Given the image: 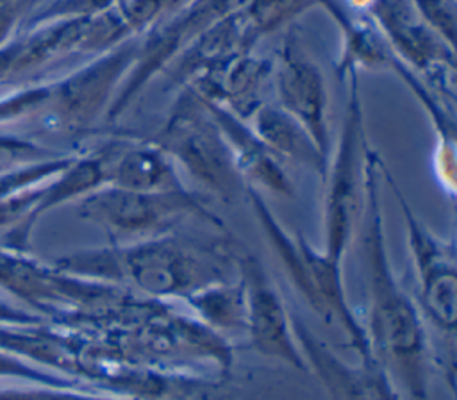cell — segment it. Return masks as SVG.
Masks as SVG:
<instances>
[{"mask_svg": "<svg viewBox=\"0 0 457 400\" xmlns=\"http://www.w3.org/2000/svg\"><path fill=\"white\" fill-rule=\"evenodd\" d=\"M291 321L309 373L320 379L332 400H400L396 386L375 361L346 362L296 311H291Z\"/></svg>", "mask_w": 457, "mask_h": 400, "instance_id": "13", "label": "cell"}, {"mask_svg": "<svg viewBox=\"0 0 457 400\" xmlns=\"http://www.w3.org/2000/svg\"><path fill=\"white\" fill-rule=\"evenodd\" d=\"M204 104L220 127L245 186H252L261 193L268 191L278 196H293L295 188L286 173L284 162L259 139L248 121L211 102L204 100Z\"/></svg>", "mask_w": 457, "mask_h": 400, "instance_id": "15", "label": "cell"}, {"mask_svg": "<svg viewBox=\"0 0 457 400\" xmlns=\"http://www.w3.org/2000/svg\"><path fill=\"white\" fill-rule=\"evenodd\" d=\"M75 157V154H57L46 159L30 161L23 164L0 166V198L11 196L30 188L41 186L61 173Z\"/></svg>", "mask_w": 457, "mask_h": 400, "instance_id": "20", "label": "cell"}, {"mask_svg": "<svg viewBox=\"0 0 457 400\" xmlns=\"http://www.w3.org/2000/svg\"><path fill=\"white\" fill-rule=\"evenodd\" d=\"M43 321L45 318L36 314L34 311L21 309L0 298V325H32V323H43Z\"/></svg>", "mask_w": 457, "mask_h": 400, "instance_id": "27", "label": "cell"}, {"mask_svg": "<svg viewBox=\"0 0 457 400\" xmlns=\"http://www.w3.org/2000/svg\"><path fill=\"white\" fill-rule=\"evenodd\" d=\"M77 216L105 230L111 243H132L179 232L191 220L223 229L205 202L191 189L130 191L102 186L75 202Z\"/></svg>", "mask_w": 457, "mask_h": 400, "instance_id": "4", "label": "cell"}, {"mask_svg": "<svg viewBox=\"0 0 457 400\" xmlns=\"http://www.w3.org/2000/svg\"><path fill=\"white\" fill-rule=\"evenodd\" d=\"M366 14L393 54L411 68L441 100L453 105L455 52L418 14L411 0H345Z\"/></svg>", "mask_w": 457, "mask_h": 400, "instance_id": "8", "label": "cell"}, {"mask_svg": "<svg viewBox=\"0 0 457 400\" xmlns=\"http://www.w3.org/2000/svg\"><path fill=\"white\" fill-rule=\"evenodd\" d=\"M182 302L198 316L202 325L216 334L245 332V288L239 275L209 284Z\"/></svg>", "mask_w": 457, "mask_h": 400, "instance_id": "19", "label": "cell"}, {"mask_svg": "<svg viewBox=\"0 0 457 400\" xmlns=\"http://www.w3.org/2000/svg\"><path fill=\"white\" fill-rule=\"evenodd\" d=\"M248 125L282 162L291 161L307 166L325 179L328 157L316 146L309 132L282 107L264 102L252 114Z\"/></svg>", "mask_w": 457, "mask_h": 400, "instance_id": "18", "label": "cell"}, {"mask_svg": "<svg viewBox=\"0 0 457 400\" xmlns=\"http://www.w3.org/2000/svg\"><path fill=\"white\" fill-rule=\"evenodd\" d=\"M273 61L253 52L218 59L198 70L182 88L248 121L266 102L264 86L271 79Z\"/></svg>", "mask_w": 457, "mask_h": 400, "instance_id": "14", "label": "cell"}, {"mask_svg": "<svg viewBox=\"0 0 457 400\" xmlns=\"http://www.w3.org/2000/svg\"><path fill=\"white\" fill-rule=\"evenodd\" d=\"M337 23L343 36V50L336 62V73L345 79L350 71L393 70L400 79L411 70L389 48L373 21L352 9L345 0H316Z\"/></svg>", "mask_w": 457, "mask_h": 400, "instance_id": "17", "label": "cell"}, {"mask_svg": "<svg viewBox=\"0 0 457 400\" xmlns=\"http://www.w3.org/2000/svg\"><path fill=\"white\" fill-rule=\"evenodd\" d=\"M198 186L228 204L245 191L228 146L204 100L180 88L171 109L152 139Z\"/></svg>", "mask_w": 457, "mask_h": 400, "instance_id": "5", "label": "cell"}, {"mask_svg": "<svg viewBox=\"0 0 457 400\" xmlns=\"http://www.w3.org/2000/svg\"><path fill=\"white\" fill-rule=\"evenodd\" d=\"M107 146V186L130 191L186 189L171 157L152 139L111 138Z\"/></svg>", "mask_w": 457, "mask_h": 400, "instance_id": "16", "label": "cell"}, {"mask_svg": "<svg viewBox=\"0 0 457 400\" xmlns=\"http://www.w3.org/2000/svg\"><path fill=\"white\" fill-rule=\"evenodd\" d=\"M7 4H23L27 7V12L30 11V0H0V5H7Z\"/></svg>", "mask_w": 457, "mask_h": 400, "instance_id": "28", "label": "cell"}, {"mask_svg": "<svg viewBox=\"0 0 457 400\" xmlns=\"http://www.w3.org/2000/svg\"><path fill=\"white\" fill-rule=\"evenodd\" d=\"M27 16V7L23 4L0 5V45L11 39L20 29L23 18Z\"/></svg>", "mask_w": 457, "mask_h": 400, "instance_id": "26", "label": "cell"}, {"mask_svg": "<svg viewBox=\"0 0 457 400\" xmlns=\"http://www.w3.org/2000/svg\"><path fill=\"white\" fill-rule=\"evenodd\" d=\"M277 105L291 114L328 157V91L321 68L309 57L295 30L284 38L273 73Z\"/></svg>", "mask_w": 457, "mask_h": 400, "instance_id": "12", "label": "cell"}, {"mask_svg": "<svg viewBox=\"0 0 457 400\" xmlns=\"http://www.w3.org/2000/svg\"><path fill=\"white\" fill-rule=\"evenodd\" d=\"M382 166L368 143L364 159V202L359 218V254L366 291L364 332L370 352L395 386L411 396H427L436 352L418 304L398 280L384 232Z\"/></svg>", "mask_w": 457, "mask_h": 400, "instance_id": "1", "label": "cell"}, {"mask_svg": "<svg viewBox=\"0 0 457 400\" xmlns=\"http://www.w3.org/2000/svg\"><path fill=\"white\" fill-rule=\"evenodd\" d=\"M61 152L52 150L45 145H39L32 139L0 132V166H12V164H23L30 161L46 159L52 155H57Z\"/></svg>", "mask_w": 457, "mask_h": 400, "instance_id": "24", "label": "cell"}, {"mask_svg": "<svg viewBox=\"0 0 457 400\" xmlns=\"http://www.w3.org/2000/svg\"><path fill=\"white\" fill-rule=\"evenodd\" d=\"M236 254L223 241L171 232L132 243L79 248L59 255L54 266L82 279L137 289L152 300H184L209 284L234 279Z\"/></svg>", "mask_w": 457, "mask_h": 400, "instance_id": "2", "label": "cell"}, {"mask_svg": "<svg viewBox=\"0 0 457 400\" xmlns=\"http://www.w3.org/2000/svg\"><path fill=\"white\" fill-rule=\"evenodd\" d=\"M136 52L137 41L132 38L93 55L59 79L45 80V107L37 125L66 134H82L91 129L107 112L136 59Z\"/></svg>", "mask_w": 457, "mask_h": 400, "instance_id": "7", "label": "cell"}, {"mask_svg": "<svg viewBox=\"0 0 457 400\" xmlns=\"http://www.w3.org/2000/svg\"><path fill=\"white\" fill-rule=\"evenodd\" d=\"M423 21L446 43H455V0H411Z\"/></svg>", "mask_w": 457, "mask_h": 400, "instance_id": "25", "label": "cell"}, {"mask_svg": "<svg viewBox=\"0 0 457 400\" xmlns=\"http://www.w3.org/2000/svg\"><path fill=\"white\" fill-rule=\"evenodd\" d=\"M0 379H16L29 384L39 386H54V388H71V389H84V391H102L84 380L50 371L37 364H32L18 355L0 350Z\"/></svg>", "mask_w": 457, "mask_h": 400, "instance_id": "21", "label": "cell"}, {"mask_svg": "<svg viewBox=\"0 0 457 400\" xmlns=\"http://www.w3.org/2000/svg\"><path fill=\"white\" fill-rule=\"evenodd\" d=\"M236 268L245 288V334L250 346L262 357L309 373L291 311L264 264L250 252H237Z\"/></svg>", "mask_w": 457, "mask_h": 400, "instance_id": "11", "label": "cell"}, {"mask_svg": "<svg viewBox=\"0 0 457 400\" xmlns=\"http://www.w3.org/2000/svg\"><path fill=\"white\" fill-rule=\"evenodd\" d=\"M382 180L393 191L407 232V246L418 280V307L421 316L439 336L455 341L457 321V264L453 239H443L434 234L411 209L407 198L400 191L395 177L386 164L382 166Z\"/></svg>", "mask_w": 457, "mask_h": 400, "instance_id": "9", "label": "cell"}, {"mask_svg": "<svg viewBox=\"0 0 457 400\" xmlns=\"http://www.w3.org/2000/svg\"><path fill=\"white\" fill-rule=\"evenodd\" d=\"M0 400H127V398L102 395V391H84V389H71V388L32 384V388L0 389Z\"/></svg>", "mask_w": 457, "mask_h": 400, "instance_id": "23", "label": "cell"}, {"mask_svg": "<svg viewBox=\"0 0 457 400\" xmlns=\"http://www.w3.org/2000/svg\"><path fill=\"white\" fill-rule=\"evenodd\" d=\"M118 2L120 0H54L50 4L39 5L34 11H29L20 27L29 29L59 18L98 14L114 7Z\"/></svg>", "mask_w": 457, "mask_h": 400, "instance_id": "22", "label": "cell"}, {"mask_svg": "<svg viewBox=\"0 0 457 400\" xmlns=\"http://www.w3.org/2000/svg\"><path fill=\"white\" fill-rule=\"evenodd\" d=\"M243 193L270 248L275 252L293 288L302 295L305 304L327 323L341 327L352 350L361 361H375L370 352L364 325L352 309L345 291L341 271L343 261L312 246L303 234L287 230L261 191L245 186Z\"/></svg>", "mask_w": 457, "mask_h": 400, "instance_id": "3", "label": "cell"}, {"mask_svg": "<svg viewBox=\"0 0 457 400\" xmlns=\"http://www.w3.org/2000/svg\"><path fill=\"white\" fill-rule=\"evenodd\" d=\"M36 2H39V0H30V9L36 5Z\"/></svg>", "mask_w": 457, "mask_h": 400, "instance_id": "29", "label": "cell"}, {"mask_svg": "<svg viewBox=\"0 0 457 400\" xmlns=\"http://www.w3.org/2000/svg\"><path fill=\"white\" fill-rule=\"evenodd\" d=\"M239 0H191L180 9L162 16L137 41L136 59L121 80L105 120L114 121L136 96L218 18L237 5Z\"/></svg>", "mask_w": 457, "mask_h": 400, "instance_id": "10", "label": "cell"}, {"mask_svg": "<svg viewBox=\"0 0 457 400\" xmlns=\"http://www.w3.org/2000/svg\"><path fill=\"white\" fill-rule=\"evenodd\" d=\"M348 102L339 138L325 173L323 198V252L343 261V255L359 225L364 202V159L368 138L364 130L359 73L350 71Z\"/></svg>", "mask_w": 457, "mask_h": 400, "instance_id": "6", "label": "cell"}]
</instances>
